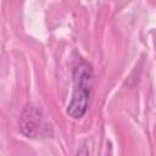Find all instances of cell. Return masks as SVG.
Wrapping results in <instances>:
<instances>
[{
	"label": "cell",
	"mask_w": 156,
	"mask_h": 156,
	"mask_svg": "<svg viewBox=\"0 0 156 156\" xmlns=\"http://www.w3.org/2000/svg\"><path fill=\"white\" fill-rule=\"evenodd\" d=\"M77 156H89V150H88V147H87L85 145H83V146L78 150Z\"/></svg>",
	"instance_id": "3957f363"
},
{
	"label": "cell",
	"mask_w": 156,
	"mask_h": 156,
	"mask_svg": "<svg viewBox=\"0 0 156 156\" xmlns=\"http://www.w3.org/2000/svg\"><path fill=\"white\" fill-rule=\"evenodd\" d=\"M74 89L71 101L67 106V115L74 119L82 118L89 106L90 90L93 84V69L91 66L80 60L73 68Z\"/></svg>",
	"instance_id": "6da1fadb"
},
{
	"label": "cell",
	"mask_w": 156,
	"mask_h": 156,
	"mask_svg": "<svg viewBox=\"0 0 156 156\" xmlns=\"http://www.w3.org/2000/svg\"><path fill=\"white\" fill-rule=\"evenodd\" d=\"M20 130L27 138H39L45 130V123L41 111L34 105H27L23 110L20 123Z\"/></svg>",
	"instance_id": "7a4b0ae2"
}]
</instances>
